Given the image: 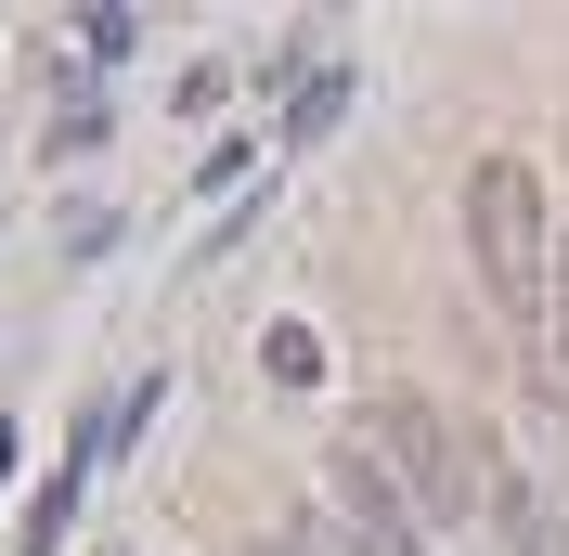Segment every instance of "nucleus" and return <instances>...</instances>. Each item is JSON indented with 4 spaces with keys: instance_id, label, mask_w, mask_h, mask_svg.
<instances>
[{
    "instance_id": "obj_1",
    "label": "nucleus",
    "mask_w": 569,
    "mask_h": 556,
    "mask_svg": "<svg viewBox=\"0 0 569 556\" xmlns=\"http://www.w3.org/2000/svg\"><path fill=\"white\" fill-rule=\"evenodd\" d=\"M350 440L376 453V479H389L401 505H415V530H440V518H479V505H505V479L479 466V427H466L453 401H427V388H376Z\"/></svg>"
},
{
    "instance_id": "obj_5",
    "label": "nucleus",
    "mask_w": 569,
    "mask_h": 556,
    "mask_svg": "<svg viewBox=\"0 0 569 556\" xmlns=\"http://www.w3.org/2000/svg\"><path fill=\"white\" fill-rule=\"evenodd\" d=\"M557 376H569V234H557Z\"/></svg>"
},
{
    "instance_id": "obj_7",
    "label": "nucleus",
    "mask_w": 569,
    "mask_h": 556,
    "mask_svg": "<svg viewBox=\"0 0 569 556\" xmlns=\"http://www.w3.org/2000/svg\"><path fill=\"white\" fill-rule=\"evenodd\" d=\"M0 479H13V415H0Z\"/></svg>"
},
{
    "instance_id": "obj_4",
    "label": "nucleus",
    "mask_w": 569,
    "mask_h": 556,
    "mask_svg": "<svg viewBox=\"0 0 569 556\" xmlns=\"http://www.w3.org/2000/svg\"><path fill=\"white\" fill-rule=\"evenodd\" d=\"M505 530H518V556H569V530H557L543 492H505Z\"/></svg>"
},
{
    "instance_id": "obj_3",
    "label": "nucleus",
    "mask_w": 569,
    "mask_h": 556,
    "mask_svg": "<svg viewBox=\"0 0 569 556\" xmlns=\"http://www.w3.org/2000/svg\"><path fill=\"white\" fill-rule=\"evenodd\" d=\"M259 363H272V388H311V376H323V337H311V324H272Z\"/></svg>"
},
{
    "instance_id": "obj_2",
    "label": "nucleus",
    "mask_w": 569,
    "mask_h": 556,
    "mask_svg": "<svg viewBox=\"0 0 569 556\" xmlns=\"http://www.w3.org/2000/svg\"><path fill=\"white\" fill-rule=\"evenodd\" d=\"M466 246H479V285H492L505 311H531L543 285H557V220H543L531 156H479L466 169Z\"/></svg>"
},
{
    "instance_id": "obj_6",
    "label": "nucleus",
    "mask_w": 569,
    "mask_h": 556,
    "mask_svg": "<svg viewBox=\"0 0 569 556\" xmlns=\"http://www.w3.org/2000/svg\"><path fill=\"white\" fill-rule=\"evenodd\" d=\"M247 556H337V544H311V530H272V544H247Z\"/></svg>"
}]
</instances>
